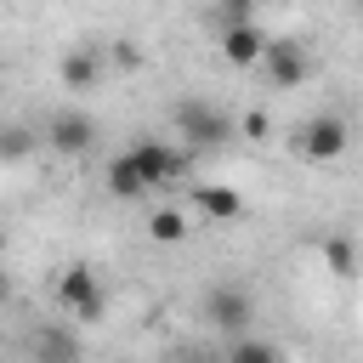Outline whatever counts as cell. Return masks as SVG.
I'll use <instances>...</instances> for the list:
<instances>
[{
  "label": "cell",
  "instance_id": "6da1fadb",
  "mask_svg": "<svg viewBox=\"0 0 363 363\" xmlns=\"http://www.w3.org/2000/svg\"><path fill=\"white\" fill-rule=\"evenodd\" d=\"M170 119H176V130H182L187 147H216V142L233 136V119H227L216 102H204V96H182V102L170 108Z\"/></svg>",
  "mask_w": 363,
  "mask_h": 363
},
{
  "label": "cell",
  "instance_id": "7a4b0ae2",
  "mask_svg": "<svg viewBox=\"0 0 363 363\" xmlns=\"http://www.w3.org/2000/svg\"><path fill=\"white\" fill-rule=\"evenodd\" d=\"M125 153L136 159V170H142V182H147V193H153V187H176V182L187 176V147H170V142L142 136V142H130Z\"/></svg>",
  "mask_w": 363,
  "mask_h": 363
},
{
  "label": "cell",
  "instance_id": "3957f363",
  "mask_svg": "<svg viewBox=\"0 0 363 363\" xmlns=\"http://www.w3.org/2000/svg\"><path fill=\"white\" fill-rule=\"evenodd\" d=\"M261 74H267V85L272 91H295V85H306L312 79V57H306V45L301 40H267V51H261V62H255Z\"/></svg>",
  "mask_w": 363,
  "mask_h": 363
},
{
  "label": "cell",
  "instance_id": "277c9868",
  "mask_svg": "<svg viewBox=\"0 0 363 363\" xmlns=\"http://www.w3.org/2000/svg\"><path fill=\"white\" fill-rule=\"evenodd\" d=\"M57 306L74 312L79 323H96L102 318V284H96V272L85 261H74V267L57 272Z\"/></svg>",
  "mask_w": 363,
  "mask_h": 363
},
{
  "label": "cell",
  "instance_id": "5b68a950",
  "mask_svg": "<svg viewBox=\"0 0 363 363\" xmlns=\"http://www.w3.org/2000/svg\"><path fill=\"white\" fill-rule=\"evenodd\" d=\"M45 147H51V153H62V159L91 153V147H96V119H91V113H79V108L51 113V119H45Z\"/></svg>",
  "mask_w": 363,
  "mask_h": 363
},
{
  "label": "cell",
  "instance_id": "8992f818",
  "mask_svg": "<svg viewBox=\"0 0 363 363\" xmlns=\"http://www.w3.org/2000/svg\"><path fill=\"white\" fill-rule=\"evenodd\" d=\"M204 318H210L221 335H244L250 318H255V301H250L244 284H216V289L204 295Z\"/></svg>",
  "mask_w": 363,
  "mask_h": 363
},
{
  "label": "cell",
  "instance_id": "52a82bcc",
  "mask_svg": "<svg viewBox=\"0 0 363 363\" xmlns=\"http://www.w3.org/2000/svg\"><path fill=\"white\" fill-rule=\"evenodd\" d=\"M346 142H352V130H346V119H335V113H312V119L301 125V153H306L312 164L340 159V153H346Z\"/></svg>",
  "mask_w": 363,
  "mask_h": 363
},
{
  "label": "cell",
  "instance_id": "ba28073f",
  "mask_svg": "<svg viewBox=\"0 0 363 363\" xmlns=\"http://www.w3.org/2000/svg\"><path fill=\"white\" fill-rule=\"evenodd\" d=\"M261 51H267V34H261L250 17H227V28H221V57H227L233 68H255Z\"/></svg>",
  "mask_w": 363,
  "mask_h": 363
},
{
  "label": "cell",
  "instance_id": "9c48e42d",
  "mask_svg": "<svg viewBox=\"0 0 363 363\" xmlns=\"http://www.w3.org/2000/svg\"><path fill=\"white\" fill-rule=\"evenodd\" d=\"M193 210H199L204 221H216V227H233V221L244 216V199H238V187L210 182V187H193Z\"/></svg>",
  "mask_w": 363,
  "mask_h": 363
},
{
  "label": "cell",
  "instance_id": "30bf717a",
  "mask_svg": "<svg viewBox=\"0 0 363 363\" xmlns=\"http://www.w3.org/2000/svg\"><path fill=\"white\" fill-rule=\"evenodd\" d=\"M102 68H108L102 45H74V51L62 57V85H68V91H91V85L102 79Z\"/></svg>",
  "mask_w": 363,
  "mask_h": 363
},
{
  "label": "cell",
  "instance_id": "8fae6325",
  "mask_svg": "<svg viewBox=\"0 0 363 363\" xmlns=\"http://www.w3.org/2000/svg\"><path fill=\"white\" fill-rule=\"evenodd\" d=\"M102 182H108V193H113V199H125V204L147 193V182H142V170H136V159H130V153H119V159H108V170H102Z\"/></svg>",
  "mask_w": 363,
  "mask_h": 363
},
{
  "label": "cell",
  "instance_id": "7c38bea8",
  "mask_svg": "<svg viewBox=\"0 0 363 363\" xmlns=\"http://www.w3.org/2000/svg\"><path fill=\"white\" fill-rule=\"evenodd\" d=\"M318 255H323V267H329V278H357V250H352V238L346 233H323L318 238Z\"/></svg>",
  "mask_w": 363,
  "mask_h": 363
},
{
  "label": "cell",
  "instance_id": "4fadbf2b",
  "mask_svg": "<svg viewBox=\"0 0 363 363\" xmlns=\"http://www.w3.org/2000/svg\"><path fill=\"white\" fill-rule=\"evenodd\" d=\"M34 352H40V363H79V340L68 329H57V323H45L34 335Z\"/></svg>",
  "mask_w": 363,
  "mask_h": 363
},
{
  "label": "cell",
  "instance_id": "5bb4252c",
  "mask_svg": "<svg viewBox=\"0 0 363 363\" xmlns=\"http://www.w3.org/2000/svg\"><path fill=\"white\" fill-rule=\"evenodd\" d=\"M221 363H284V346L255 340V335H233L227 352H221Z\"/></svg>",
  "mask_w": 363,
  "mask_h": 363
},
{
  "label": "cell",
  "instance_id": "9a60e30c",
  "mask_svg": "<svg viewBox=\"0 0 363 363\" xmlns=\"http://www.w3.org/2000/svg\"><path fill=\"white\" fill-rule=\"evenodd\" d=\"M147 238H153V244H182V238H187V216H182L176 204L153 210V216H147Z\"/></svg>",
  "mask_w": 363,
  "mask_h": 363
},
{
  "label": "cell",
  "instance_id": "2e32d148",
  "mask_svg": "<svg viewBox=\"0 0 363 363\" xmlns=\"http://www.w3.org/2000/svg\"><path fill=\"white\" fill-rule=\"evenodd\" d=\"M34 153V130L28 125H0V164H17Z\"/></svg>",
  "mask_w": 363,
  "mask_h": 363
},
{
  "label": "cell",
  "instance_id": "e0dca14e",
  "mask_svg": "<svg viewBox=\"0 0 363 363\" xmlns=\"http://www.w3.org/2000/svg\"><path fill=\"white\" fill-rule=\"evenodd\" d=\"M238 130H244V136H250V142H267V130H272V119H267V113H261V108H250V113H244V119H238Z\"/></svg>",
  "mask_w": 363,
  "mask_h": 363
},
{
  "label": "cell",
  "instance_id": "ac0fdd59",
  "mask_svg": "<svg viewBox=\"0 0 363 363\" xmlns=\"http://www.w3.org/2000/svg\"><path fill=\"white\" fill-rule=\"evenodd\" d=\"M108 57H113L119 68H136V62H142V51H136L130 40H113V51H108Z\"/></svg>",
  "mask_w": 363,
  "mask_h": 363
},
{
  "label": "cell",
  "instance_id": "d6986e66",
  "mask_svg": "<svg viewBox=\"0 0 363 363\" xmlns=\"http://www.w3.org/2000/svg\"><path fill=\"white\" fill-rule=\"evenodd\" d=\"M255 6H272V0H221V11H227V17H250Z\"/></svg>",
  "mask_w": 363,
  "mask_h": 363
},
{
  "label": "cell",
  "instance_id": "ffe728a7",
  "mask_svg": "<svg viewBox=\"0 0 363 363\" xmlns=\"http://www.w3.org/2000/svg\"><path fill=\"white\" fill-rule=\"evenodd\" d=\"M176 363H221V357H210V352H182Z\"/></svg>",
  "mask_w": 363,
  "mask_h": 363
},
{
  "label": "cell",
  "instance_id": "44dd1931",
  "mask_svg": "<svg viewBox=\"0 0 363 363\" xmlns=\"http://www.w3.org/2000/svg\"><path fill=\"white\" fill-rule=\"evenodd\" d=\"M0 295H6V278H0Z\"/></svg>",
  "mask_w": 363,
  "mask_h": 363
}]
</instances>
